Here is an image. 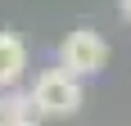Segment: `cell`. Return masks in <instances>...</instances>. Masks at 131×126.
<instances>
[{"label": "cell", "instance_id": "cell-1", "mask_svg": "<svg viewBox=\"0 0 131 126\" xmlns=\"http://www.w3.org/2000/svg\"><path fill=\"white\" fill-rule=\"evenodd\" d=\"M32 113L36 117H72L81 108V77H72L68 68H45V72H36V81H32Z\"/></svg>", "mask_w": 131, "mask_h": 126}, {"label": "cell", "instance_id": "cell-2", "mask_svg": "<svg viewBox=\"0 0 131 126\" xmlns=\"http://www.w3.org/2000/svg\"><path fill=\"white\" fill-rule=\"evenodd\" d=\"M108 63V41L95 27H77L59 41V68H68L72 77H100Z\"/></svg>", "mask_w": 131, "mask_h": 126}, {"label": "cell", "instance_id": "cell-3", "mask_svg": "<svg viewBox=\"0 0 131 126\" xmlns=\"http://www.w3.org/2000/svg\"><path fill=\"white\" fill-rule=\"evenodd\" d=\"M27 72V45L14 32H0V90H14Z\"/></svg>", "mask_w": 131, "mask_h": 126}, {"label": "cell", "instance_id": "cell-4", "mask_svg": "<svg viewBox=\"0 0 131 126\" xmlns=\"http://www.w3.org/2000/svg\"><path fill=\"white\" fill-rule=\"evenodd\" d=\"M32 117V95L23 90H0V126H23Z\"/></svg>", "mask_w": 131, "mask_h": 126}, {"label": "cell", "instance_id": "cell-5", "mask_svg": "<svg viewBox=\"0 0 131 126\" xmlns=\"http://www.w3.org/2000/svg\"><path fill=\"white\" fill-rule=\"evenodd\" d=\"M118 9H122V23L131 27V0H118Z\"/></svg>", "mask_w": 131, "mask_h": 126}, {"label": "cell", "instance_id": "cell-6", "mask_svg": "<svg viewBox=\"0 0 131 126\" xmlns=\"http://www.w3.org/2000/svg\"><path fill=\"white\" fill-rule=\"evenodd\" d=\"M23 126H41V122H36V117H27V122H23Z\"/></svg>", "mask_w": 131, "mask_h": 126}]
</instances>
